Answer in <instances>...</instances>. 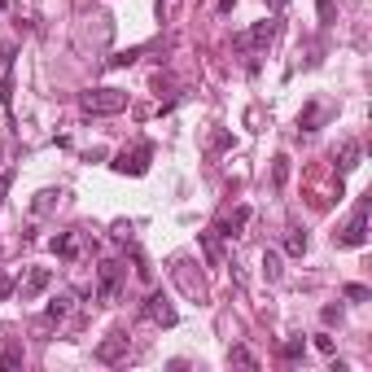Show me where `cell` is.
Listing matches in <instances>:
<instances>
[{
  "label": "cell",
  "instance_id": "cell-11",
  "mask_svg": "<svg viewBox=\"0 0 372 372\" xmlns=\"http://www.w3.org/2000/svg\"><path fill=\"white\" fill-rule=\"evenodd\" d=\"M359 158H364V149H359V140H346L342 149H337V167H342V175H346V171H355V167H359Z\"/></svg>",
  "mask_w": 372,
  "mask_h": 372
},
{
  "label": "cell",
  "instance_id": "cell-28",
  "mask_svg": "<svg viewBox=\"0 0 372 372\" xmlns=\"http://www.w3.org/2000/svg\"><path fill=\"white\" fill-rule=\"evenodd\" d=\"M9 294H13V281H9V276H5V271H0V302H5V298H9Z\"/></svg>",
  "mask_w": 372,
  "mask_h": 372
},
{
  "label": "cell",
  "instance_id": "cell-21",
  "mask_svg": "<svg viewBox=\"0 0 372 372\" xmlns=\"http://www.w3.org/2000/svg\"><path fill=\"white\" fill-rule=\"evenodd\" d=\"M0 368L13 372V368H22V346H9L5 355H0Z\"/></svg>",
  "mask_w": 372,
  "mask_h": 372
},
{
  "label": "cell",
  "instance_id": "cell-8",
  "mask_svg": "<svg viewBox=\"0 0 372 372\" xmlns=\"http://www.w3.org/2000/svg\"><path fill=\"white\" fill-rule=\"evenodd\" d=\"M92 355H96V364H119V359H127V333H110Z\"/></svg>",
  "mask_w": 372,
  "mask_h": 372
},
{
  "label": "cell",
  "instance_id": "cell-6",
  "mask_svg": "<svg viewBox=\"0 0 372 372\" xmlns=\"http://www.w3.org/2000/svg\"><path fill=\"white\" fill-rule=\"evenodd\" d=\"M140 315L149 320V325H163V329H175V320H180V311H175V306H171V298L163 294V289H154V294L144 298Z\"/></svg>",
  "mask_w": 372,
  "mask_h": 372
},
{
  "label": "cell",
  "instance_id": "cell-30",
  "mask_svg": "<svg viewBox=\"0 0 372 372\" xmlns=\"http://www.w3.org/2000/svg\"><path fill=\"white\" fill-rule=\"evenodd\" d=\"M232 5H237V0H219V13H232Z\"/></svg>",
  "mask_w": 372,
  "mask_h": 372
},
{
  "label": "cell",
  "instance_id": "cell-26",
  "mask_svg": "<svg viewBox=\"0 0 372 372\" xmlns=\"http://www.w3.org/2000/svg\"><path fill=\"white\" fill-rule=\"evenodd\" d=\"M132 237H136V228H132L127 219H119V223H114V241H132Z\"/></svg>",
  "mask_w": 372,
  "mask_h": 372
},
{
  "label": "cell",
  "instance_id": "cell-15",
  "mask_svg": "<svg viewBox=\"0 0 372 372\" xmlns=\"http://www.w3.org/2000/svg\"><path fill=\"white\" fill-rule=\"evenodd\" d=\"M61 202V188H44V193H36V202H31V210H36V215H48V210H53Z\"/></svg>",
  "mask_w": 372,
  "mask_h": 372
},
{
  "label": "cell",
  "instance_id": "cell-22",
  "mask_svg": "<svg viewBox=\"0 0 372 372\" xmlns=\"http://www.w3.org/2000/svg\"><path fill=\"white\" fill-rule=\"evenodd\" d=\"M285 180H289V158L281 154V158H276V163H271V184H276V188H281Z\"/></svg>",
  "mask_w": 372,
  "mask_h": 372
},
{
  "label": "cell",
  "instance_id": "cell-31",
  "mask_svg": "<svg viewBox=\"0 0 372 372\" xmlns=\"http://www.w3.org/2000/svg\"><path fill=\"white\" fill-rule=\"evenodd\" d=\"M281 5H285V0H271V9H281Z\"/></svg>",
  "mask_w": 372,
  "mask_h": 372
},
{
  "label": "cell",
  "instance_id": "cell-7",
  "mask_svg": "<svg viewBox=\"0 0 372 372\" xmlns=\"http://www.w3.org/2000/svg\"><path fill=\"white\" fill-rule=\"evenodd\" d=\"M48 285H53V271H48V267H31V271H27V281L18 285V294H22V302H36Z\"/></svg>",
  "mask_w": 372,
  "mask_h": 372
},
{
  "label": "cell",
  "instance_id": "cell-1",
  "mask_svg": "<svg viewBox=\"0 0 372 372\" xmlns=\"http://www.w3.org/2000/svg\"><path fill=\"white\" fill-rule=\"evenodd\" d=\"M79 110L92 119H105V114H123L127 110V92L123 88H88L79 96Z\"/></svg>",
  "mask_w": 372,
  "mask_h": 372
},
{
  "label": "cell",
  "instance_id": "cell-29",
  "mask_svg": "<svg viewBox=\"0 0 372 372\" xmlns=\"http://www.w3.org/2000/svg\"><path fill=\"white\" fill-rule=\"evenodd\" d=\"M342 320V306H325V325H337Z\"/></svg>",
  "mask_w": 372,
  "mask_h": 372
},
{
  "label": "cell",
  "instance_id": "cell-10",
  "mask_svg": "<svg viewBox=\"0 0 372 372\" xmlns=\"http://www.w3.org/2000/svg\"><path fill=\"white\" fill-rule=\"evenodd\" d=\"M48 250H53L57 258H79V232H57L53 241H48Z\"/></svg>",
  "mask_w": 372,
  "mask_h": 372
},
{
  "label": "cell",
  "instance_id": "cell-18",
  "mask_svg": "<svg viewBox=\"0 0 372 372\" xmlns=\"http://www.w3.org/2000/svg\"><path fill=\"white\" fill-rule=\"evenodd\" d=\"M315 123H320V105L311 101V105H306L302 114H298V132H315Z\"/></svg>",
  "mask_w": 372,
  "mask_h": 372
},
{
  "label": "cell",
  "instance_id": "cell-16",
  "mask_svg": "<svg viewBox=\"0 0 372 372\" xmlns=\"http://www.w3.org/2000/svg\"><path fill=\"white\" fill-rule=\"evenodd\" d=\"M263 276H267L271 285L285 276V267H281V254H276V250H263Z\"/></svg>",
  "mask_w": 372,
  "mask_h": 372
},
{
  "label": "cell",
  "instance_id": "cell-5",
  "mask_svg": "<svg viewBox=\"0 0 372 372\" xmlns=\"http://www.w3.org/2000/svg\"><path fill=\"white\" fill-rule=\"evenodd\" d=\"M149 163H154V144H149V140H140L136 149H123L110 167H114L119 175H144V171H149Z\"/></svg>",
  "mask_w": 372,
  "mask_h": 372
},
{
  "label": "cell",
  "instance_id": "cell-2",
  "mask_svg": "<svg viewBox=\"0 0 372 372\" xmlns=\"http://www.w3.org/2000/svg\"><path fill=\"white\" fill-rule=\"evenodd\" d=\"M368 210H372V193H364L359 206H355V219L346 223L342 232H337V246H346V250H359L364 241H368Z\"/></svg>",
  "mask_w": 372,
  "mask_h": 372
},
{
  "label": "cell",
  "instance_id": "cell-9",
  "mask_svg": "<svg viewBox=\"0 0 372 372\" xmlns=\"http://www.w3.org/2000/svg\"><path fill=\"white\" fill-rule=\"evenodd\" d=\"M250 215H254L250 206H237L232 215H223V219H219V228H215V232H219V237H241V232H246V223H250Z\"/></svg>",
  "mask_w": 372,
  "mask_h": 372
},
{
  "label": "cell",
  "instance_id": "cell-32",
  "mask_svg": "<svg viewBox=\"0 0 372 372\" xmlns=\"http://www.w3.org/2000/svg\"><path fill=\"white\" fill-rule=\"evenodd\" d=\"M0 158H5V149H0Z\"/></svg>",
  "mask_w": 372,
  "mask_h": 372
},
{
  "label": "cell",
  "instance_id": "cell-13",
  "mask_svg": "<svg viewBox=\"0 0 372 372\" xmlns=\"http://www.w3.org/2000/svg\"><path fill=\"white\" fill-rule=\"evenodd\" d=\"M306 246H311V237H306L302 228H285V254L302 258V254H306Z\"/></svg>",
  "mask_w": 372,
  "mask_h": 372
},
{
  "label": "cell",
  "instance_id": "cell-20",
  "mask_svg": "<svg viewBox=\"0 0 372 372\" xmlns=\"http://www.w3.org/2000/svg\"><path fill=\"white\" fill-rule=\"evenodd\" d=\"M136 57H140V48H123V53H114V57L105 61V66H110V70H119V66H132Z\"/></svg>",
  "mask_w": 372,
  "mask_h": 372
},
{
  "label": "cell",
  "instance_id": "cell-3",
  "mask_svg": "<svg viewBox=\"0 0 372 372\" xmlns=\"http://www.w3.org/2000/svg\"><path fill=\"white\" fill-rule=\"evenodd\" d=\"M123 276H127V267L119 263V258H101V267H96V298L114 302L123 294Z\"/></svg>",
  "mask_w": 372,
  "mask_h": 372
},
{
  "label": "cell",
  "instance_id": "cell-17",
  "mask_svg": "<svg viewBox=\"0 0 372 372\" xmlns=\"http://www.w3.org/2000/svg\"><path fill=\"white\" fill-rule=\"evenodd\" d=\"M228 364H241V368H258V355L246 350V346H232L228 350Z\"/></svg>",
  "mask_w": 372,
  "mask_h": 372
},
{
  "label": "cell",
  "instance_id": "cell-4",
  "mask_svg": "<svg viewBox=\"0 0 372 372\" xmlns=\"http://www.w3.org/2000/svg\"><path fill=\"white\" fill-rule=\"evenodd\" d=\"M271 40H276V18H263V22H254L250 31L232 36V48H237V53H258V48H267Z\"/></svg>",
  "mask_w": 372,
  "mask_h": 372
},
{
  "label": "cell",
  "instance_id": "cell-25",
  "mask_svg": "<svg viewBox=\"0 0 372 372\" xmlns=\"http://www.w3.org/2000/svg\"><path fill=\"white\" fill-rule=\"evenodd\" d=\"M315 350H320V355H333V350H337V342H333L329 333H315Z\"/></svg>",
  "mask_w": 372,
  "mask_h": 372
},
{
  "label": "cell",
  "instance_id": "cell-23",
  "mask_svg": "<svg viewBox=\"0 0 372 372\" xmlns=\"http://www.w3.org/2000/svg\"><path fill=\"white\" fill-rule=\"evenodd\" d=\"M342 298H346V302H368V298H372V289H368V285H346V289H342Z\"/></svg>",
  "mask_w": 372,
  "mask_h": 372
},
{
  "label": "cell",
  "instance_id": "cell-14",
  "mask_svg": "<svg viewBox=\"0 0 372 372\" xmlns=\"http://www.w3.org/2000/svg\"><path fill=\"white\" fill-rule=\"evenodd\" d=\"M70 302H75L70 294H57L53 302H48V311H44V325H57V320H66V315H70Z\"/></svg>",
  "mask_w": 372,
  "mask_h": 372
},
{
  "label": "cell",
  "instance_id": "cell-27",
  "mask_svg": "<svg viewBox=\"0 0 372 372\" xmlns=\"http://www.w3.org/2000/svg\"><path fill=\"white\" fill-rule=\"evenodd\" d=\"M9 188H13V171H0V206H5V198H9Z\"/></svg>",
  "mask_w": 372,
  "mask_h": 372
},
{
  "label": "cell",
  "instance_id": "cell-24",
  "mask_svg": "<svg viewBox=\"0 0 372 372\" xmlns=\"http://www.w3.org/2000/svg\"><path fill=\"white\" fill-rule=\"evenodd\" d=\"M315 5H320V22H337V5H333V0H315Z\"/></svg>",
  "mask_w": 372,
  "mask_h": 372
},
{
  "label": "cell",
  "instance_id": "cell-19",
  "mask_svg": "<svg viewBox=\"0 0 372 372\" xmlns=\"http://www.w3.org/2000/svg\"><path fill=\"white\" fill-rule=\"evenodd\" d=\"M281 355H285L289 364H294V359H302V355H306V342H302V337H289V342L281 346Z\"/></svg>",
  "mask_w": 372,
  "mask_h": 372
},
{
  "label": "cell",
  "instance_id": "cell-12",
  "mask_svg": "<svg viewBox=\"0 0 372 372\" xmlns=\"http://www.w3.org/2000/svg\"><path fill=\"white\" fill-rule=\"evenodd\" d=\"M198 241H202V254L210 258V267H219V263H223V246H219V232H198Z\"/></svg>",
  "mask_w": 372,
  "mask_h": 372
}]
</instances>
